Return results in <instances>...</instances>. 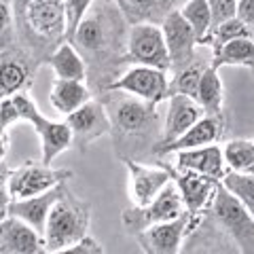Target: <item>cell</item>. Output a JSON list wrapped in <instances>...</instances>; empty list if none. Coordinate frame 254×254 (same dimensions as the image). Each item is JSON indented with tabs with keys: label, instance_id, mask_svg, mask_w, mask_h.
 <instances>
[{
	"label": "cell",
	"instance_id": "1",
	"mask_svg": "<svg viewBox=\"0 0 254 254\" xmlns=\"http://www.w3.org/2000/svg\"><path fill=\"white\" fill-rule=\"evenodd\" d=\"M129 21L117 0H93L89 13L74 32L72 43L87 64V85L93 91H106L121 76L127 58Z\"/></svg>",
	"mask_w": 254,
	"mask_h": 254
},
{
	"label": "cell",
	"instance_id": "2",
	"mask_svg": "<svg viewBox=\"0 0 254 254\" xmlns=\"http://www.w3.org/2000/svg\"><path fill=\"white\" fill-rule=\"evenodd\" d=\"M100 100L110 117V133L115 136L117 146H123L117 153L123 157L125 150H129L131 155H142V150H148L150 155H155L163 131L161 115L157 110L159 104L119 89L102 91Z\"/></svg>",
	"mask_w": 254,
	"mask_h": 254
},
{
	"label": "cell",
	"instance_id": "3",
	"mask_svg": "<svg viewBox=\"0 0 254 254\" xmlns=\"http://www.w3.org/2000/svg\"><path fill=\"white\" fill-rule=\"evenodd\" d=\"M15 32L19 45L38 62H49L51 53L66 41L64 0H13Z\"/></svg>",
	"mask_w": 254,
	"mask_h": 254
},
{
	"label": "cell",
	"instance_id": "4",
	"mask_svg": "<svg viewBox=\"0 0 254 254\" xmlns=\"http://www.w3.org/2000/svg\"><path fill=\"white\" fill-rule=\"evenodd\" d=\"M89 227H91V205L78 199L66 185L60 199L51 208L49 218H47V227L43 233L47 254L66 252L70 246H74L78 240L89 235Z\"/></svg>",
	"mask_w": 254,
	"mask_h": 254
},
{
	"label": "cell",
	"instance_id": "5",
	"mask_svg": "<svg viewBox=\"0 0 254 254\" xmlns=\"http://www.w3.org/2000/svg\"><path fill=\"white\" fill-rule=\"evenodd\" d=\"M208 214L235 244L237 252L254 254V216L235 195L222 187V182L214 193L212 203L208 205Z\"/></svg>",
	"mask_w": 254,
	"mask_h": 254
},
{
	"label": "cell",
	"instance_id": "6",
	"mask_svg": "<svg viewBox=\"0 0 254 254\" xmlns=\"http://www.w3.org/2000/svg\"><path fill=\"white\" fill-rule=\"evenodd\" d=\"M11 98L15 102V106H17L19 121L30 123L38 133L43 163H51L55 157H60L72 146V129H70V125L66 121H51V119H47L38 110V106L32 102L28 91H19L11 95Z\"/></svg>",
	"mask_w": 254,
	"mask_h": 254
},
{
	"label": "cell",
	"instance_id": "7",
	"mask_svg": "<svg viewBox=\"0 0 254 254\" xmlns=\"http://www.w3.org/2000/svg\"><path fill=\"white\" fill-rule=\"evenodd\" d=\"M182 212H187L185 201H182V195L176 187V180H172L150 203L127 208L121 216V222H123L125 231L136 237L138 233L146 231L148 227L159 225V222H165V220H172V218L180 216Z\"/></svg>",
	"mask_w": 254,
	"mask_h": 254
},
{
	"label": "cell",
	"instance_id": "8",
	"mask_svg": "<svg viewBox=\"0 0 254 254\" xmlns=\"http://www.w3.org/2000/svg\"><path fill=\"white\" fill-rule=\"evenodd\" d=\"M72 178V170L66 168H51V163L43 161H26L17 170H11L9 190L13 199L41 195L45 190L55 189Z\"/></svg>",
	"mask_w": 254,
	"mask_h": 254
},
{
	"label": "cell",
	"instance_id": "9",
	"mask_svg": "<svg viewBox=\"0 0 254 254\" xmlns=\"http://www.w3.org/2000/svg\"><path fill=\"white\" fill-rule=\"evenodd\" d=\"M127 58L129 64H142V66H153L170 72L172 60L161 26H155V23L131 26L127 36Z\"/></svg>",
	"mask_w": 254,
	"mask_h": 254
},
{
	"label": "cell",
	"instance_id": "10",
	"mask_svg": "<svg viewBox=\"0 0 254 254\" xmlns=\"http://www.w3.org/2000/svg\"><path fill=\"white\" fill-rule=\"evenodd\" d=\"M170 81L172 76L168 70L133 64L121 76L110 83L108 89L127 91L131 95H138L142 100L153 102V104H161V102H168L170 98Z\"/></svg>",
	"mask_w": 254,
	"mask_h": 254
},
{
	"label": "cell",
	"instance_id": "11",
	"mask_svg": "<svg viewBox=\"0 0 254 254\" xmlns=\"http://www.w3.org/2000/svg\"><path fill=\"white\" fill-rule=\"evenodd\" d=\"M38 66L41 62L17 43L0 49V100L28 91Z\"/></svg>",
	"mask_w": 254,
	"mask_h": 254
},
{
	"label": "cell",
	"instance_id": "12",
	"mask_svg": "<svg viewBox=\"0 0 254 254\" xmlns=\"http://www.w3.org/2000/svg\"><path fill=\"white\" fill-rule=\"evenodd\" d=\"M197 214L182 212L180 216L159 222V225L148 227L146 231L136 235V242L142 252L146 254H178L182 252V246L190 231V227L195 225Z\"/></svg>",
	"mask_w": 254,
	"mask_h": 254
},
{
	"label": "cell",
	"instance_id": "13",
	"mask_svg": "<svg viewBox=\"0 0 254 254\" xmlns=\"http://www.w3.org/2000/svg\"><path fill=\"white\" fill-rule=\"evenodd\" d=\"M127 168V193L131 205H146L174 180V170L150 165L136 159H123Z\"/></svg>",
	"mask_w": 254,
	"mask_h": 254
},
{
	"label": "cell",
	"instance_id": "14",
	"mask_svg": "<svg viewBox=\"0 0 254 254\" xmlns=\"http://www.w3.org/2000/svg\"><path fill=\"white\" fill-rule=\"evenodd\" d=\"M66 123L72 129V144H76L81 153L89 148L91 142H95L102 136H108L113 131L110 117L106 113L104 104H102V100L98 98H91L78 110L70 113L66 117Z\"/></svg>",
	"mask_w": 254,
	"mask_h": 254
},
{
	"label": "cell",
	"instance_id": "15",
	"mask_svg": "<svg viewBox=\"0 0 254 254\" xmlns=\"http://www.w3.org/2000/svg\"><path fill=\"white\" fill-rule=\"evenodd\" d=\"M163 36H165V45H168V53L172 60V68H170V76L174 72H178L185 66H189L190 62L197 58V41L193 28L189 26V21L182 17L178 9H174L165 21L161 23Z\"/></svg>",
	"mask_w": 254,
	"mask_h": 254
},
{
	"label": "cell",
	"instance_id": "16",
	"mask_svg": "<svg viewBox=\"0 0 254 254\" xmlns=\"http://www.w3.org/2000/svg\"><path fill=\"white\" fill-rule=\"evenodd\" d=\"M203 108L199 106V102L190 95L185 93H170L168 98V113L163 119V131H161V142H159L157 150L172 144L174 140H178L189 127H193L199 119L203 117ZM155 150V155H157Z\"/></svg>",
	"mask_w": 254,
	"mask_h": 254
},
{
	"label": "cell",
	"instance_id": "17",
	"mask_svg": "<svg viewBox=\"0 0 254 254\" xmlns=\"http://www.w3.org/2000/svg\"><path fill=\"white\" fill-rule=\"evenodd\" d=\"M45 237L26 220L6 216L0 220V254H43Z\"/></svg>",
	"mask_w": 254,
	"mask_h": 254
},
{
	"label": "cell",
	"instance_id": "18",
	"mask_svg": "<svg viewBox=\"0 0 254 254\" xmlns=\"http://www.w3.org/2000/svg\"><path fill=\"white\" fill-rule=\"evenodd\" d=\"M174 180H176V187L185 201V210L189 214H201L208 210L220 185V180L197 172H174Z\"/></svg>",
	"mask_w": 254,
	"mask_h": 254
},
{
	"label": "cell",
	"instance_id": "19",
	"mask_svg": "<svg viewBox=\"0 0 254 254\" xmlns=\"http://www.w3.org/2000/svg\"><path fill=\"white\" fill-rule=\"evenodd\" d=\"M174 155H176L174 172H197V174H205V176L222 180V176L229 170L225 163V157H222V148L218 144L176 150Z\"/></svg>",
	"mask_w": 254,
	"mask_h": 254
},
{
	"label": "cell",
	"instance_id": "20",
	"mask_svg": "<svg viewBox=\"0 0 254 254\" xmlns=\"http://www.w3.org/2000/svg\"><path fill=\"white\" fill-rule=\"evenodd\" d=\"M222 136H225V119L203 115L199 121H197L193 127H189L178 140H174L172 144H165V146L159 148L157 155H172V153H176V150L216 144Z\"/></svg>",
	"mask_w": 254,
	"mask_h": 254
},
{
	"label": "cell",
	"instance_id": "21",
	"mask_svg": "<svg viewBox=\"0 0 254 254\" xmlns=\"http://www.w3.org/2000/svg\"><path fill=\"white\" fill-rule=\"evenodd\" d=\"M66 187V182L55 189L45 190L41 195H32V197H23V199H13L9 205V214L11 216H17L21 220H26L30 227H34L38 233H45L47 227V218L51 214V208L55 205V201L60 199L62 190Z\"/></svg>",
	"mask_w": 254,
	"mask_h": 254
},
{
	"label": "cell",
	"instance_id": "22",
	"mask_svg": "<svg viewBox=\"0 0 254 254\" xmlns=\"http://www.w3.org/2000/svg\"><path fill=\"white\" fill-rule=\"evenodd\" d=\"M91 98H95V93L87 81H72V78H55L49 91L51 106L64 117L78 110Z\"/></svg>",
	"mask_w": 254,
	"mask_h": 254
},
{
	"label": "cell",
	"instance_id": "23",
	"mask_svg": "<svg viewBox=\"0 0 254 254\" xmlns=\"http://www.w3.org/2000/svg\"><path fill=\"white\" fill-rule=\"evenodd\" d=\"M119 9L123 11L129 26L136 23H155L161 26L165 17L174 11L170 0H117Z\"/></svg>",
	"mask_w": 254,
	"mask_h": 254
},
{
	"label": "cell",
	"instance_id": "24",
	"mask_svg": "<svg viewBox=\"0 0 254 254\" xmlns=\"http://www.w3.org/2000/svg\"><path fill=\"white\" fill-rule=\"evenodd\" d=\"M49 66L55 72V78H72V81H87V64L78 49L64 41L58 49L51 53Z\"/></svg>",
	"mask_w": 254,
	"mask_h": 254
},
{
	"label": "cell",
	"instance_id": "25",
	"mask_svg": "<svg viewBox=\"0 0 254 254\" xmlns=\"http://www.w3.org/2000/svg\"><path fill=\"white\" fill-rule=\"evenodd\" d=\"M195 100L199 102V106L203 108L205 115L222 117V119H225V113H222L225 87H222V78L218 74V70L214 68L212 64L203 70V76H201V81H199V87H197Z\"/></svg>",
	"mask_w": 254,
	"mask_h": 254
},
{
	"label": "cell",
	"instance_id": "26",
	"mask_svg": "<svg viewBox=\"0 0 254 254\" xmlns=\"http://www.w3.org/2000/svg\"><path fill=\"white\" fill-rule=\"evenodd\" d=\"M212 66H240V68H252L254 70V38L244 36L222 45L220 49L212 51Z\"/></svg>",
	"mask_w": 254,
	"mask_h": 254
},
{
	"label": "cell",
	"instance_id": "27",
	"mask_svg": "<svg viewBox=\"0 0 254 254\" xmlns=\"http://www.w3.org/2000/svg\"><path fill=\"white\" fill-rule=\"evenodd\" d=\"M203 58L199 53H197V58L185 66L182 70L172 74V81H170V93H185V95H190V98H195L197 95V87H199V81L203 76V70L210 66V64L201 62Z\"/></svg>",
	"mask_w": 254,
	"mask_h": 254
},
{
	"label": "cell",
	"instance_id": "28",
	"mask_svg": "<svg viewBox=\"0 0 254 254\" xmlns=\"http://www.w3.org/2000/svg\"><path fill=\"white\" fill-rule=\"evenodd\" d=\"M178 11H180L182 17L189 21V26L193 28L197 41L201 45L212 30V13H210L208 0H189V2L182 4Z\"/></svg>",
	"mask_w": 254,
	"mask_h": 254
},
{
	"label": "cell",
	"instance_id": "29",
	"mask_svg": "<svg viewBox=\"0 0 254 254\" xmlns=\"http://www.w3.org/2000/svg\"><path fill=\"white\" fill-rule=\"evenodd\" d=\"M220 182H222V187H225L231 195H235L237 199L246 205V210L254 216V174L227 170V174L222 176Z\"/></svg>",
	"mask_w": 254,
	"mask_h": 254
},
{
	"label": "cell",
	"instance_id": "30",
	"mask_svg": "<svg viewBox=\"0 0 254 254\" xmlns=\"http://www.w3.org/2000/svg\"><path fill=\"white\" fill-rule=\"evenodd\" d=\"M244 36H252V34L235 15V17L222 21V23H218V26H214L210 30V34L205 36V41L201 43V47H210L212 51H216V49H220L222 45L231 43V41H235V38H244Z\"/></svg>",
	"mask_w": 254,
	"mask_h": 254
},
{
	"label": "cell",
	"instance_id": "31",
	"mask_svg": "<svg viewBox=\"0 0 254 254\" xmlns=\"http://www.w3.org/2000/svg\"><path fill=\"white\" fill-rule=\"evenodd\" d=\"M222 157L229 170L233 172H246L250 168V163L254 161V140H229L222 146Z\"/></svg>",
	"mask_w": 254,
	"mask_h": 254
},
{
	"label": "cell",
	"instance_id": "32",
	"mask_svg": "<svg viewBox=\"0 0 254 254\" xmlns=\"http://www.w3.org/2000/svg\"><path fill=\"white\" fill-rule=\"evenodd\" d=\"M17 43L15 32V2L13 0H0V49Z\"/></svg>",
	"mask_w": 254,
	"mask_h": 254
},
{
	"label": "cell",
	"instance_id": "33",
	"mask_svg": "<svg viewBox=\"0 0 254 254\" xmlns=\"http://www.w3.org/2000/svg\"><path fill=\"white\" fill-rule=\"evenodd\" d=\"M93 0H64V9H66V41H72L74 32L81 26L85 15L89 13Z\"/></svg>",
	"mask_w": 254,
	"mask_h": 254
},
{
	"label": "cell",
	"instance_id": "34",
	"mask_svg": "<svg viewBox=\"0 0 254 254\" xmlns=\"http://www.w3.org/2000/svg\"><path fill=\"white\" fill-rule=\"evenodd\" d=\"M212 13V28L237 15V0H208Z\"/></svg>",
	"mask_w": 254,
	"mask_h": 254
},
{
	"label": "cell",
	"instance_id": "35",
	"mask_svg": "<svg viewBox=\"0 0 254 254\" xmlns=\"http://www.w3.org/2000/svg\"><path fill=\"white\" fill-rule=\"evenodd\" d=\"M9 176H11V168L2 159L0 161V220L9 216V205L13 201L11 190H9Z\"/></svg>",
	"mask_w": 254,
	"mask_h": 254
},
{
	"label": "cell",
	"instance_id": "36",
	"mask_svg": "<svg viewBox=\"0 0 254 254\" xmlns=\"http://www.w3.org/2000/svg\"><path fill=\"white\" fill-rule=\"evenodd\" d=\"M66 252H70V254H104L106 248L98 240H93L91 235H85L83 240H78L74 246H70Z\"/></svg>",
	"mask_w": 254,
	"mask_h": 254
},
{
	"label": "cell",
	"instance_id": "37",
	"mask_svg": "<svg viewBox=\"0 0 254 254\" xmlns=\"http://www.w3.org/2000/svg\"><path fill=\"white\" fill-rule=\"evenodd\" d=\"M237 19L254 36V0H237Z\"/></svg>",
	"mask_w": 254,
	"mask_h": 254
},
{
	"label": "cell",
	"instance_id": "38",
	"mask_svg": "<svg viewBox=\"0 0 254 254\" xmlns=\"http://www.w3.org/2000/svg\"><path fill=\"white\" fill-rule=\"evenodd\" d=\"M6 153H9V133L0 131V161L6 157Z\"/></svg>",
	"mask_w": 254,
	"mask_h": 254
},
{
	"label": "cell",
	"instance_id": "39",
	"mask_svg": "<svg viewBox=\"0 0 254 254\" xmlns=\"http://www.w3.org/2000/svg\"><path fill=\"white\" fill-rule=\"evenodd\" d=\"M170 2L174 4V9H180V6H182V4H187L189 0H170Z\"/></svg>",
	"mask_w": 254,
	"mask_h": 254
},
{
	"label": "cell",
	"instance_id": "40",
	"mask_svg": "<svg viewBox=\"0 0 254 254\" xmlns=\"http://www.w3.org/2000/svg\"><path fill=\"white\" fill-rule=\"evenodd\" d=\"M246 172H248V174H254V161L250 163V168H248V170H246Z\"/></svg>",
	"mask_w": 254,
	"mask_h": 254
}]
</instances>
